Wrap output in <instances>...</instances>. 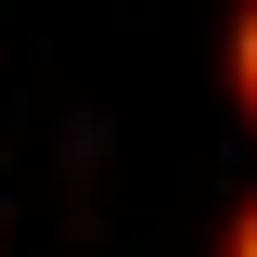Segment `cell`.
I'll return each instance as SVG.
<instances>
[{"mask_svg": "<svg viewBox=\"0 0 257 257\" xmlns=\"http://www.w3.org/2000/svg\"><path fill=\"white\" fill-rule=\"evenodd\" d=\"M231 90H244V116H257V13H231Z\"/></svg>", "mask_w": 257, "mask_h": 257, "instance_id": "1", "label": "cell"}, {"mask_svg": "<svg viewBox=\"0 0 257 257\" xmlns=\"http://www.w3.org/2000/svg\"><path fill=\"white\" fill-rule=\"evenodd\" d=\"M219 257H257V206H244V219H231V244H219Z\"/></svg>", "mask_w": 257, "mask_h": 257, "instance_id": "2", "label": "cell"}]
</instances>
